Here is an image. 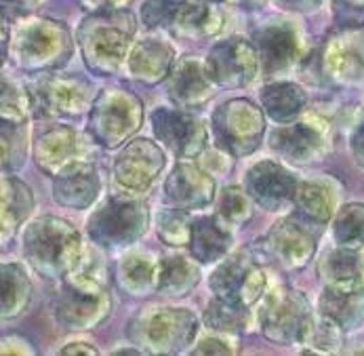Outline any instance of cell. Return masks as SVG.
<instances>
[{
	"mask_svg": "<svg viewBox=\"0 0 364 356\" xmlns=\"http://www.w3.org/2000/svg\"><path fill=\"white\" fill-rule=\"evenodd\" d=\"M253 215V204L247 190L240 186H225L217 199V217L232 228L245 226Z\"/></svg>",
	"mask_w": 364,
	"mask_h": 356,
	"instance_id": "f35d334b",
	"label": "cell"
},
{
	"mask_svg": "<svg viewBox=\"0 0 364 356\" xmlns=\"http://www.w3.org/2000/svg\"><path fill=\"white\" fill-rule=\"evenodd\" d=\"M112 355H144L139 348H133V346H129V348H116V350H112Z\"/></svg>",
	"mask_w": 364,
	"mask_h": 356,
	"instance_id": "f5cc1de1",
	"label": "cell"
},
{
	"mask_svg": "<svg viewBox=\"0 0 364 356\" xmlns=\"http://www.w3.org/2000/svg\"><path fill=\"white\" fill-rule=\"evenodd\" d=\"M9 49L21 70L38 74L57 70L70 59L72 38L68 28L59 21L28 17L17 23Z\"/></svg>",
	"mask_w": 364,
	"mask_h": 356,
	"instance_id": "277c9868",
	"label": "cell"
},
{
	"mask_svg": "<svg viewBox=\"0 0 364 356\" xmlns=\"http://www.w3.org/2000/svg\"><path fill=\"white\" fill-rule=\"evenodd\" d=\"M102 173L91 160H78L53 175V199L68 209H87L102 194Z\"/></svg>",
	"mask_w": 364,
	"mask_h": 356,
	"instance_id": "d6986e66",
	"label": "cell"
},
{
	"mask_svg": "<svg viewBox=\"0 0 364 356\" xmlns=\"http://www.w3.org/2000/svg\"><path fill=\"white\" fill-rule=\"evenodd\" d=\"M144 122V105L137 95L124 89H105L93 103L87 133L102 148L124 146Z\"/></svg>",
	"mask_w": 364,
	"mask_h": 356,
	"instance_id": "52a82bcc",
	"label": "cell"
},
{
	"mask_svg": "<svg viewBox=\"0 0 364 356\" xmlns=\"http://www.w3.org/2000/svg\"><path fill=\"white\" fill-rule=\"evenodd\" d=\"M213 135L217 146L234 158L249 156L259 148L265 135L263 112L249 100H230L213 114Z\"/></svg>",
	"mask_w": 364,
	"mask_h": 356,
	"instance_id": "30bf717a",
	"label": "cell"
},
{
	"mask_svg": "<svg viewBox=\"0 0 364 356\" xmlns=\"http://www.w3.org/2000/svg\"><path fill=\"white\" fill-rule=\"evenodd\" d=\"M200 283V263L183 253H166L158 259L156 291L168 298H183Z\"/></svg>",
	"mask_w": 364,
	"mask_h": 356,
	"instance_id": "83f0119b",
	"label": "cell"
},
{
	"mask_svg": "<svg viewBox=\"0 0 364 356\" xmlns=\"http://www.w3.org/2000/svg\"><path fill=\"white\" fill-rule=\"evenodd\" d=\"M91 4H97V6H102V9H118V6H122V4H127L129 0H89Z\"/></svg>",
	"mask_w": 364,
	"mask_h": 356,
	"instance_id": "f907efd6",
	"label": "cell"
},
{
	"mask_svg": "<svg viewBox=\"0 0 364 356\" xmlns=\"http://www.w3.org/2000/svg\"><path fill=\"white\" fill-rule=\"evenodd\" d=\"M276 2L289 11H312L322 0H276Z\"/></svg>",
	"mask_w": 364,
	"mask_h": 356,
	"instance_id": "c3c4849f",
	"label": "cell"
},
{
	"mask_svg": "<svg viewBox=\"0 0 364 356\" xmlns=\"http://www.w3.org/2000/svg\"><path fill=\"white\" fill-rule=\"evenodd\" d=\"M232 337L234 335H223V333L203 337L192 350V355H236L238 348L236 344H232Z\"/></svg>",
	"mask_w": 364,
	"mask_h": 356,
	"instance_id": "7bdbcfd3",
	"label": "cell"
},
{
	"mask_svg": "<svg viewBox=\"0 0 364 356\" xmlns=\"http://www.w3.org/2000/svg\"><path fill=\"white\" fill-rule=\"evenodd\" d=\"M59 355L61 356H95L100 355L91 344H87V342H72V344H65L61 350H59Z\"/></svg>",
	"mask_w": 364,
	"mask_h": 356,
	"instance_id": "7dc6e473",
	"label": "cell"
},
{
	"mask_svg": "<svg viewBox=\"0 0 364 356\" xmlns=\"http://www.w3.org/2000/svg\"><path fill=\"white\" fill-rule=\"evenodd\" d=\"M208 287L215 293V298L240 302L251 308L265 295L267 276L251 255L247 251H238L228 255L213 270L208 278Z\"/></svg>",
	"mask_w": 364,
	"mask_h": 356,
	"instance_id": "8fae6325",
	"label": "cell"
},
{
	"mask_svg": "<svg viewBox=\"0 0 364 356\" xmlns=\"http://www.w3.org/2000/svg\"><path fill=\"white\" fill-rule=\"evenodd\" d=\"M312 316L308 298L291 287H276L265 293L257 312L261 333L280 346L301 344Z\"/></svg>",
	"mask_w": 364,
	"mask_h": 356,
	"instance_id": "9c48e42d",
	"label": "cell"
},
{
	"mask_svg": "<svg viewBox=\"0 0 364 356\" xmlns=\"http://www.w3.org/2000/svg\"><path fill=\"white\" fill-rule=\"evenodd\" d=\"M333 15L339 28L356 30L364 26V0H333Z\"/></svg>",
	"mask_w": 364,
	"mask_h": 356,
	"instance_id": "b9f144b4",
	"label": "cell"
},
{
	"mask_svg": "<svg viewBox=\"0 0 364 356\" xmlns=\"http://www.w3.org/2000/svg\"><path fill=\"white\" fill-rule=\"evenodd\" d=\"M164 152L150 140L127 142L114 160V182L124 194H144L164 169Z\"/></svg>",
	"mask_w": 364,
	"mask_h": 356,
	"instance_id": "4fadbf2b",
	"label": "cell"
},
{
	"mask_svg": "<svg viewBox=\"0 0 364 356\" xmlns=\"http://www.w3.org/2000/svg\"><path fill=\"white\" fill-rule=\"evenodd\" d=\"M333 239L339 247L358 251L364 247V204H346L333 224Z\"/></svg>",
	"mask_w": 364,
	"mask_h": 356,
	"instance_id": "d590c367",
	"label": "cell"
},
{
	"mask_svg": "<svg viewBox=\"0 0 364 356\" xmlns=\"http://www.w3.org/2000/svg\"><path fill=\"white\" fill-rule=\"evenodd\" d=\"M205 70L213 85L238 89L255 80L259 72V55L249 41L228 38L210 49Z\"/></svg>",
	"mask_w": 364,
	"mask_h": 356,
	"instance_id": "5bb4252c",
	"label": "cell"
},
{
	"mask_svg": "<svg viewBox=\"0 0 364 356\" xmlns=\"http://www.w3.org/2000/svg\"><path fill=\"white\" fill-rule=\"evenodd\" d=\"M30 112L36 118H70L91 110L93 85L72 74H41L26 87Z\"/></svg>",
	"mask_w": 364,
	"mask_h": 356,
	"instance_id": "ba28073f",
	"label": "cell"
},
{
	"mask_svg": "<svg viewBox=\"0 0 364 356\" xmlns=\"http://www.w3.org/2000/svg\"><path fill=\"white\" fill-rule=\"evenodd\" d=\"M116 281L133 298H146L158 285V259L146 251H129L118 259Z\"/></svg>",
	"mask_w": 364,
	"mask_h": 356,
	"instance_id": "484cf974",
	"label": "cell"
},
{
	"mask_svg": "<svg viewBox=\"0 0 364 356\" xmlns=\"http://www.w3.org/2000/svg\"><path fill=\"white\" fill-rule=\"evenodd\" d=\"M32 300V281L21 263H0V320L17 318Z\"/></svg>",
	"mask_w": 364,
	"mask_h": 356,
	"instance_id": "f1b7e54d",
	"label": "cell"
},
{
	"mask_svg": "<svg viewBox=\"0 0 364 356\" xmlns=\"http://www.w3.org/2000/svg\"><path fill=\"white\" fill-rule=\"evenodd\" d=\"M152 129L160 144H164L177 158H196L200 156L208 142L207 125L203 118L190 110H168L158 108L152 112Z\"/></svg>",
	"mask_w": 364,
	"mask_h": 356,
	"instance_id": "7c38bea8",
	"label": "cell"
},
{
	"mask_svg": "<svg viewBox=\"0 0 364 356\" xmlns=\"http://www.w3.org/2000/svg\"><path fill=\"white\" fill-rule=\"evenodd\" d=\"M186 0H146L144 9H141V17L146 21L148 28H160V26H168L173 23L175 15L179 13V9L183 6Z\"/></svg>",
	"mask_w": 364,
	"mask_h": 356,
	"instance_id": "60d3db41",
	"label": "cell"
},
{
	"mask_svg": "<svg viewBox=\"0 0 364 356\" xmlns=\"http://www.w3.org/2000/svg\"><path fill=\"white\" fill-rule=\"evenodd\" d=\"M297 184L295 175L276 160H259L249 169L245 179L251 201L267 211H280L293 203Z\"/></svg>",
	"mask_w": 364,
	"mask_h": 356,
	"instance_id": "ac0fdd59",
	"label": "cell"
},
{
	"mask_svg": "<svg viewBox=\"0 0 364 356\" xmlns=\"http://www.w3.org/2000/svg\"><path fill=\"white\" fill-rule=\"evenodd\" d=\"M173 57L175 51L171 45L154 38L141 41L129 55V74L144 85H158L166 80Z\"/></svg>",
	"mask_w": 364,
	"mask_h": 356,
	"instance_id": "4316f807",
	"label": "cell"
},
{
	"mask_svg": "<svg viewBox=\"0 0 364 356\" xmlns=\"http://www.w3.org/2000/svg\"><path fill=\"white\" fill-rule=\"evenodd\" d=\"M135 19L120 9H102L87 17L78 28V45L87 68L97 76H112L122 66Z\"/></svg>",
	"mask_w": 364,
	"mask_h": 356,
	"instance_id": "3957f363",
	"label": "cell"
},
{
	"mask_svg": "<svg viewBox=\"0 0 364 356\" xmlns=\"http://www.w3.org/2000/svg\"><path fill=\"white\" fill-rule=\"evenodd\" d=\"M9 43H11V38H9V28H6V23H4V17L0 15V63L4 61V57H6V53H9Z\"/></svg>",
	"mask_w": 364,
	"mask_h": 356,
	"instance_id": "681fc988",
	"label": "cell"
},
{
	"mask_svg": "<svg viewBox=\"0 0 364 356\" xmlns=\"http://www.w3.org/2000/svg\"><path fill=\"white\" fill-rule=\"evenodd\" d=\"M21 243L26 261L47 281L65 278L87 251L80 232L55 215L32 219L23 230Z\"/></svg>",
	"mask_w": 364,
	"mask_h": 356,
	"instance_id": "7a4b0ae2",
	"label": "cell"
},
{
	"mask_svg": "<svg viewBox=\"0 0 364 356\" xmlns=\"http://www.w3.org/2000/svg\"><path fill=\"white\" fill-rule=\"evenodd\" d=\"M213 83L207 76L205 63L196 57L177 59L166 74V89L171 102L179 108H200L213 98Z\"/></svg>",
	"mask_w": 364,
	"mask_h": 356,
	"instance_id": "7402d4cb",
	"label": "cell"
},
{
	"mask_svg": "<svg viewBox=\"0 0 364 356\" xmlns=\"http://www.w3.org/2000/svg\"><path fill=\"white\" fill-rule=\"evenodd\" d=\"M205 325L213 333H223V335H238L242 333L249 323H251V310L249 305L232 300H221L215 298L205 310L203 316Z\"/></svg>",
	"mask_w": 364,
	"mask_h": 356,
	"instance_id": "d6a6232c",
	"label": "cell"
},
{
	"mask_svg": "<svg viewBox=\"0 0 364 356\" xmlns=\"http://www.w3.org/2000/svg\"><path fill=\"white\" fill-rule=\"evenodd\" d=\"M350 148H352L356 162L364 167V110L358 114V118L354 122V129L350 135Z\"/></svg>",
	"mask_w": 364,
	"mask_h": 356,
	"instance_id": "bcb514c9",
	"label": "cell"
},
{
	"mask_svg": "<svg viewBox=\"0 0 364 356\" xmlns=\"http://www.w3.org/2000/svg\"><path fill=\"white\" fill-rule=\"evenodd\" d=\"M150 226V209L133 194H116L100 204L89 221L87 234L104 249H120L137 243Z\"/></svg>",
	"mask_w": 364,
	"mask_h": 356,
	"instance_id": "8992f818",
	"label": "cell"
},
{
	"mask_svg": "<svg viewBox=\"0 0 364 356\" xmlns=\"http://www.w3.org/2000/svg\"><path fill=\"white\" fill-rule=\"evenodd\" d=\"M156 234L168 247H188L192 236V219L181 209H162L156 215Z\"/></svg>",
	"mask_w": 364,
	"mask_h": 356,
	"instance_id": "74e56055",
	"label": "cell"
},
{
	"mask_svg": "<svg viewBox=\"0 0 364 356\" xmlns=\"http://www.w3.org/2000/svg\"><path fill=\"white\" fill-rule=\"evenodd\" d=\"M234 232L217 215H205L192 221V236H190V251L192 257L200 263H213L223 259L232 249Z\"/></svg>",
	"mask_w": 364,
	"mask_h": 356,
	"instance_id": "cb8c5ba5",
	"label": "cell"
},
{
	"mask_svg": "<svg viewBox=\"0 0 364 356\" xmlns=\"http://www.w3.org/2000/svg\"><path fill=\"white\" fill-rule=\"evenodd\" d=\"M223 2H232V4H240V6H249V9H253V6H261L265 0H223Z\"/></svg>",
	"mask_w": 364,
	"mask_h": 356,
	"instance_id": "816d5d0a",
	"label": "cell"
},
{
	"mask_svg": "<svg viewBox=\"0 0 364 356\" xmlns=\"http://www.w3.org/2000/svg\"><path fill=\"white\" fill-rule=\"evenodd\" d=\"M2 241H4V236H2V234H0V245H2Z\"/></svg>",
	"mask_w": 364,
	"mask_h": 356,
	"instance_id": "db71d44e",
	"label": "cell"
},
{
	"mask_svg": "<svg viewBox=\"0 0 364 356\" xmlns=\"http://www.w3.org/2000/svg\"><path fill=\"white\" fill-rule=\"evenodd\" d=\"M255 49L267 76L289 70L301 53V41L291 23H272L255 34Z\"/></svg>",
	"mask_w": 364,
	"mask_h": 356,
	"instance_id": "603a6c76",
	"label": "cell"
},
{
	"mask_svg": "<svg viewBox=\"0 0 364 356\" xmlns=\"http://www.w3.org/2000/svg\"><path fill=\"white\" fill-rule=\"evenodd\" d=\"M341 340H343V331L335 320H331L324 314L312 316L301 340V344L306 346L304 355H333L339 350Z\"/></svg>",
	"mask_w": 364,
	"mask_h": 356,
	"instance_id": "e575fe53",
	"label": "cell"
},
{
	"mask_svg": "<svg viewBox=\"0 0 364 356\" xmlns=\"http://www.w3.org/2000/svg\"><path fill=\"white\" fill-rule=\"evenodd\" d=\"M34 211L32 188L15 175H0V234L6 239Z\"/></svg>",
	"mask_w": 364,
	"mask_h": 356,
	"instance_id": "d4e9b609",
	"label": "cell"
},
{
	"mask_svg": "<svg viewBox=\"0 0 364 356\" xmlns=\"http://www.w3.org/2000/svg\"><path fill=\"white\" fill-rule=\"evenodd\" d=\"M198 316L186 308H146L129 325V335L141 352L177 355L198 335Z\"/></svg>",
	"mask_w": 364,
	"mask_h": 356,
	"instance_id": "5b68a950",
	"label": "cell"
},
{
	"mask_svg": "<svg viewBox=\"0 0 364 356\" xmlns=\"http://www.w3.org/2000/svg\"><path fill=\"white\" fill-rule=\"evenodd\" d=\"M322 66L333 80L352 85L364 76V53L352 41L337 38L326 47Z\"/></svg>",
	"mask_w": 364,
	"mask_h": 356,
	"instance_id": "f546056e",
	"label": "cell"
},
{
	"mask_svg": "<svg viewBox=\"0 0 364 356\" xmlns=\"http://www.w3.org/2000/svg\"><path fill=\"white\" fill-rule=\"evenodd\" d=\"M308 103L306 91L295 83H272L261 89V105L276 122L295 120Z\"/></svg>",
	"mask_w": 364,
	"mask_h": 356,
	"instance_id": "4dcf8cb0",
	"label": "cell"
},
{
	"mask_svg": "<svg viewBox=\"0 0 364 356\" xmlns=\"http://www.w3.org/2000/svg\"><path fill=\"white\" fill-rule=\"evenodd\" d=\"M0 355H36L32 344L19 335H2L0 337Z\"/></svg>",
	"mask_w": 364,
	"mask_h": 356,
	"instance_id": "f6af8a7d",
	"label": "cell"
},
{
	"mask_svg": "<svg viewBox=\"0 0 364 356\" xmlns=\"http://www.w3.org/2000/svg\"><path fill=\"white\" fill-rule=\"evenodd\" d=\"M265 243L269 255L289 270L304 268L316 251L314 232L306 224H299L295 217L278 221L265 236Z\"/></svg>",
	"mask_w": 364,
	"mask_h": 356,
	"instance_id": "44dd1931",
	"label": "cell"
},
{
	"mask_svg": "<svg viewBox=\"0 0 364 356\" xmlns=\"http://www.w3.org/2000/svg\"><path fill=\"white\" fill-rule=\"evenodd\" d=\"M293 203L297 204L304 219L314 221V224H324L333 215L335 194L326 184L301 182V184H297V192H295Z\"/></svg>",
	"mask_w": 364,
	"mask_h": 356,
	"instance_id": "836d02e7",
	"label": "cell"
},
{
	"mask_svg": "<svg viewBox=\"0 0 364 356\" xmlns=\"http://www.w3.org/2000/svg\"><path fill=\"white\" fill-rule=\"evenodd\" d=\"M112 310V298L105 287V272L93 253L85 251L82 261L59 281L53 300L55 320L68 331H91L100 327Z\"/></svg>",
	"mask_w": 364,
	"mask_h": 356,
	"instance_id": "6da1fadb",
	"label": "cell"
},
{
	"mask_svg": "<svg viewBox=\"0 0 364 356\" xmlns=\"http://www.w3.org/2000/svg\"><path fill=\"white\" fill-rule=\"evenodd\" d=\"M91 137L82 135L74 127L57 125L36 137L32 156L41 171L55 175L72 162L87 160L91 156Z\"/></svg>",
	"mask_w": 364,
	"mask_h": 356,
	"instance_id": "9a60e30c",
	"label": "cell"
},
{
	"mask_svg": "<svg viewBox=\"0 0 364 356\" xmlns=\"http://www.w3.org/2000/svg\"><path fill=\"white\" fill-rule=\"evenodd\" d=\"M164 203L181 211L205 209L215 199L213 175L192 162H177L164 182Z\"/></svg>",
	"mask_w": 364,
	"mask_h": 356,
	"instance_id": "e0dca14e",
	"label": "cell"
},
{
	"mask_svg": "<svg viewBox=\"0 0 364 356\" xmlns=\"http://www.w3.org/2000/svg\"><path fill=\"white\" fill-rule=\"evenodd\" d=\"M43 0H0V15L6 17H23L32 13Z\"/></svg>",
	"mask_w": 364,
	"mask_h": 356,
	"instance_id": "ee69618b",
	"label": "cell"
},
{
	"mask_svg": "<svg viewBox=\"0 0 364 356\" xmlns=\"http://www.w3.org/2000/svg\"><path fill=\"white\" fill-rule=\"evenodd\" d=\"M318 274L322 276L324 283H335V281H343V278L360 274L356 251L343 249V247L328 251L318 263Z\"/></svg>",
	"mask_w": 364,
	"mask_h": 356,
	"instance_id": "ab89813d",
	"label": "cell"
},
{
	"mask_svg": "<svg viewBox=\"0 0 364 356\" xmlns=\"http://www.w3.org/2000/svg\"><path fill=\"white\" fill-rule=\"evenodd\" d=\"M171 28L186 38H207L219 32L221 13L205 2H183L179 13L175 15Z\"/></svg>",
	"mask_w": 364,
	"mask_h": 356,
	"instance_id": "1f68e13d",
	"label": "cell"
},
{
	"mask_svg": "<svg viewBox=\"0 0 364 356\" xmlns=\"http://www.w3.org/2000/svg\"><path fill=\"white\" fill-rule=\"evenodd\" d=\"M328 129L318 118H304L295 125L280 127L269 137V148L282 160L293 164H310L326 152Z\"/></svg>",
	"mask_w": 364,
	"mask_h": 356,
	"instance_id": "2e32d148",
	"label": "cell"
},
{
	"mask_svg": "<svg viewBox=\"0 0 364 356\" xmlns=\"http://www.w3.org/2000/svg\"><path fill=\"white\" fill-rule=\"evenodd\" d=\"M26 125L0 116V171L21 167L26 156Z\"/></svg>",
	"mask_w": 364,
	"mask_h": 356,
	"instance_id": "8d00e7d4",
	"label": "cell"
},
{
	"mask_svg": "<svg viewBox=\"0 0 364 356\" xmlns=\"http://www.w3.org/2000/svg\"><path fill=\"white\" fill-rule=\"evenodd\" d=\"M320 314L335 320L343 333L358 329L364 323V283L360 274L326 283L320 295Z\"/></svg>",
	"mask_w": 364,
	"mask_h": 356,
	"instance_id": "ffe728a7",
	"label": "cell"
}]
</instances>
